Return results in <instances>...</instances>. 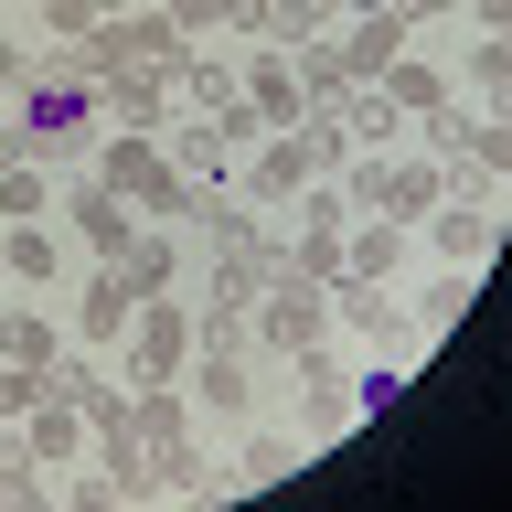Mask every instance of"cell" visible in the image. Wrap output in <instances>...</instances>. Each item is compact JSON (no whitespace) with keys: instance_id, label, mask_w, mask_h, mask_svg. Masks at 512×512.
Returning a JSON list of instances; mask_svg holds the SVG:
<instances>
[{"instance_id":"cell-1","label":"cell","mask_w":512,"mask_h":512,"mask_svg":"<svg viewBox=\"0 0 512 512\" xmlns=\"http://www.w3.org/2000/svg\"><path fill=\"white\" fill-rule=\"evenodd\" d=\"M96 182L118 192L139 224H192L203 214V192L182 182V160H171L160 128H107V139H96Z\"/></svg>"},{"instance_id":"cell-2","label":"cell","mask_w":512,"mask_h":512,"mask_svg":"<svg viewBox=\"0 0 512 512\" xmlns=\"http://www.w3.org/2000/svg\"><path fill=\"white\" fill-rule=\"evenodd\" d=\"M203 352V310H192L182 288H160V299H139L118 331V384L128 395H150V384H182V363Z\"/></svg>"},{"instance_id":"cell-3","label":"cell","mask_w":512,"mask_h":512,"mask_svg":"<svg viewBox=\"0 0 512 512\" xmlns=\"http://www.w3.org/2000/svg\"><path fill=\"white\" fill-rule=\"evenodd\" d=\"M438 192H448V160L438 150H427V160H416V150H374V160H352V171H342V203H352V214H395V224H416Z\"/></svg>"},{"instance_id":"cell-4","label":"cell","mask_w":512,"mask_h":512,"mask_svg":"<svg viewBox=\"0 0 512 512\" xmlns=\"http://www.w3.org/2000/svg\"><path fill=\"white\" fill-rule=\"evenodd\" d=\"M246 331H256L267 352H288V363L320 352V342H331V278H299V267L267 278V288H256V310H246ZM256 342H246V352H256Z\"/></svg>"},{"instance_id":"cell-5","label":"cell","mask_w":512,"mask_h":512,"mask_svg":"<svg viewBox=\"0 0 512 512\" xmlns=\"http://www.w3.org/2000/svg\"><path fill=\"white\" fill-rule=\"evenodd\" d=\"M182 406H203L214 427H246L256 416V374H246V342H203L182 363Z\"/></svg>"},{"instance_id":"cell-6","label":"cell","mask_w":512,"mask_h":512,"mask_svg":"<svg viewBox=\"0 0 512 512\" xmlns=\"http://www.w3.org/2000/svg\"><path fill=\"white\" fill-rule=\"evenodd\" d=\"M406 267H416V224H395V214H352V224H342V256H331V278L395 288Z\"/></svg>"},{"instance_id":"cell-7","label":"cell","mask_w":512,"mask_h":512,"mask_svg":"<svg viewBox=\"0 0 512 512\" xmlns=\"http://www.w3.org/2000/svg\"><path fill=\"white\" fill-rule=\"evenodd\" d=\"M54 214H64V235H75V256H128V235H139V214H128L107 182H86V171L54 192Z\"/></svg>"},{"instance_id":"cell-8","label":"cell","mask_w":512,"mask_h":512,"mask_svg":"<svg viewBox=\"0 0 512 512\" xmlns=\"http://www.w3.org/2000/svg\"><path fill=\"white\" fill-rule=\"evenodd\" d=\"M128 310H139V288L118 278V256H86V278H75V342H86V352H118Z\"/></svg>"},{"instance_id":"cell-9","label":"cell","mask_w":512,"mask_h":512,"mask_svg":"<svg viewBox=\"0 0 512 512\" xmlns=\"http://www.w3.org/2000/svg\"><path fill=\"white\" fill-rule=\"evenodd\" d=\"M491 235H502V224H491V203H427V214H416V256H438V267H480V256H491Z\"/></svg>"},{"instance_id":"cell-10","label":"cell","mask_w":512,"mask_h":512,"mask_svg":"<svg viewBox=\"0 0 512 512\" xmlns=\"http://www.w3.org/2000/svg\"><path fill=\"white\" fill-rule=\"evenodd\" d=\"M64 256H75V246H64V235H54V224H43V214H32V224H0V278H11V288H32V299H43V288H64V278H75Z\"/></svg>"},{"instance_id":"cell-11","label":"cell","mask_w":512,"mask_h":512,"mask_svg":"<svg viewBox=\"0 0 512 512\" xmlns=\"http://www.w3.org/2000/svg\"><path fill=\"white\" fill-rule=\"evenodd\" d=\"M86 438H96V416L75 406V395H54V384H43V406L22 416V448L43 459V470H75V459H86Z\"/></svg>"},{"instance_id":"cell-12","label":"cell","mask_w":512,"mask_h":512,"mask_svg":"<svg viewBox=\"0 0 512 512\" xmlns=\"http://www.w3.org/2000/svg\"><path fill=\"white\" fill-rule=\"evenodd\" d=\"M374 86H384V107H395V118H427V128L448 118V64H438V54H416V43L384 64Z\"/></svg>"},{"instance_id":"cell-13","label":"cell","mask_w":512,"mask_h":512,"mask_svg":"<svg viewBox=\"0 0 512 512\" xmlns=\"http://www.w3.org/2000/svg\"><path fill=\"white\" fill-rule=\"evenodd\" d=\"M395 54H406V11H363V22H352V43H331L342 86H374V75H384Z\"/></svg>"},{"instance_id":"cell-14","label":"cell","mask_w":512,"mask_h":512,"mask_svg":"<svg viewBox=\"0 0 512 512\" xmlns=\"http://www.w3.org/2000/svg\"><path fill=\"white\" fill-rule=\"evenodd\" d=\"M470 278H480V267H438V278H416V299H406V331H416V342H438L448 320L470 310Z\"/></svg>"},{"instance_id":"cell-15","label":"cell","mask_w":512,"mask_h":512,"mask_svg":"<svg viewBox=\"0 0 512 512\" xmlns=\"http://www.w3.org/2000/svg\"><path fill=\"white\" fill-rule=\"evenodd\" d=\"M0 363H22V374H54V363H64V331H54L43 310H11V320H0Z\"/></svg>"},{"instance_id":"cell-16","label":"cell","mask_w":512,"mask_h":512,"mask_svg":"<svg viewBox=\"0 0 512 512\" xmlns=\"http://www.w3.org/2000/svg\"><path fill=\"white\" fill-rule=\"evenodd\" d=\"M54 171L43 160H0V224H32V214H54Z\"/></svg>"},{"instance_id":"cell-17","label":"cell","mask_w":512,"mask_h":512,"mask_svg":"<svg viewBox=\"0 0 512 512\" xmlns=\"http://www.w3.org/2000/svg\"><path fill=\"white\" fill-rule=\"evenodd\" d=\"M235 64H246V43H235V54H182V86H192V107H203V118H224V107H235Z\"/></svg>"},{"instance_id":"cell-18","label":"cell","mask_w":512,"mask_h":512,"mask_svg":"<svg viewBox=\"0 0 512 512\" xmlns=\"http://www.w3.org/2000/svg\"><path fill=\"white\" fill-rule=\"evenodd\" d=\"M459 11H470V32H502L512 22V0H459Z\"/></svg>"},{"instance_id":"cell-19","label":"cell","mask_w":512,"mask_h":512,"mask_svg":"<svg viewBox=\"0 0 512 512\" xmlns=\"http://www.w3.org/2000/svg\"><path fill=\"white\" fill-rule=\"evenodd\" d=\"M363 11H406V0H331V22H363Z\"/></svg>"}]
</instances>
